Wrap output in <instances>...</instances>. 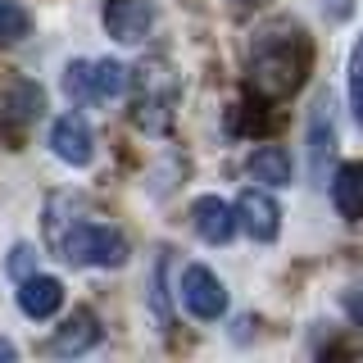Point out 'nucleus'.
<instances>
[{
    "label": "nucleus",
    "mask_w": 363,
    "mask_h": 363,
    "mask_svg": "<svg viewBox=\"0 0 363 363\" xmlns=\"http://www.w3.org/2000/svg\"><path fill=\"white\" fill-rule=\"evenodd\" d=\"M309 64H313V45L304 37V28L291 18H272L250 37L245 68H250L255 96H264V100L295 96L300 82L309 77Z\"/></svg>",
    "instance_id": "nucleus-1"
},
{
    "label": "nucleus",
    "mask_w": 363,
    "mask_h": 363,
    "mask_svg": "<svg viewBox=\"0 0 363 363\" xmlns=\"http://www.w3.org/2000/svg\"><path fill=\"white\" fill-rule=\"evenodd\" d=\"M236 5H255V0H236Z\"/></svg>",
    "instance_id": "nucleus-20"
},
{
    "label": "nucleus",
    "mask_w": 363,
    "mask_h": 363,
    "mask_svg": "<svg viewBox=\"0 0 363 363\" xmlns=\"http://www.w3.org/2000/svg\"><path fill=\"white\" fill-rule=\"evenodd\" d=\"M182 304H186V313H196V318H223L227 309V291H223V281L213 277L209 268H200V264H191L186 272H182Z\"/></svg>",
    "instance_id": "nucleus-5"
},
{
    "label": "nucleus",
    "mask_w": 363,
    "mask_h": 363,
    "mask_svg": "<svg viewBox=\"0 0 363 363\" xmlns=\"http://www.w3.org/2000/svg\"><path fill=\"white\" fill-rule=\"evenodd\" d=\"M155 23L150 0H105V32L113 41H141Z\"/></svg>",
    "instance_id": "nucleus-7"
},
{
    "label": "nucleus",
    "mask_w": 363,
    "mask_h": 363,
    "mask_svg": "<svg viewBox=\"0 0 363 363\" xmlns=\"http://www.w3.org/2000/svg\"><path fill=\"white\" fill-rule=\"evenodd\" d=\"M173 109H177V73L164 60H145L132 73V118L141 132H168L173 128Z\"/></svg>",
    "instance_id": "nucleus-3"
},
{
    "label": "nucleus",
    "mask_w": 363,
    "mask_h": 363,
    "mask_svg": "<svg viewBox=\"0 0 363 363\" xmlns=\"http://www.w3.org/2000/svg\"><path fill=\"white\" fill-rule=\"evenodd\" d=\"M50 150L64 159V164L82 168L91 164V155H96V136H91V128L82 123V113H64V118L50 123Z\"/></svg>",
    "instance_id": "nucleus-6"
},
{
    "label": "nucleus",
    "mask_w": 363,
    "mask_h": 363,
    "mask_svg": "<svg viewBox=\"0 0 363 363\" xmlns=\"http://www.w3.org/2000/svg\"><path fill=\"white\" fill-rule=\"evenodd\" d=\"M41 109H45V96H41L37 82H28V77H14V82L5 86V123L14 118L18 128H28L32 118H41Z\"/></svg>",
    "instance_id": "nucleus-13"
},
{
    "label": "nucleus",
    "mask_w": 363,
    "mask_h": 363,
    "mask_svg": "<svg viewBox=\"0 0 363 363\" xmlns=\"http://www.w3.org/2000/svg\"><path fill=\"white\" fill-rule=\"evenodd\" d=\"M91 345H100V318L91 309H77L60 332L50 336V354H86Z\"/></svg>",
    "instance_id": "nucleus-10"
},
{
    "label": "nucleus",
    "mask_w": 363,
    "mask_h": 363,
    "mask_svg": "<svg viewBox=\"0 0 363 363\" xmlns=\"http://www.w3.org/2000/svg\"><path fill=\"white\" fill-rule=\"evenodd\" d=\"M236 223H241L255 241H277L281 209H277V200H272V196H264V191H245V196L236 200Z\"/></svg>",
    "instance_id": "nucleus-8"
},
{
    "label": "nucleus",
    "mask_w": 363,
    "mask_h": 363,
    "mask_svg": "<svg viewBox=\"0 0 363 363\" xmlns=\"http://www.w3.org/2000/svg\"><path fill=\"white\" fill-rule=\"evenodd\" d=\"M18 304H23V313H28V318L45 323V318H55V313H60V304H64V281L60 277H23Z\"/></svg>",
    "instance_id": "nucleus-11"
},
{
    "label": "nucleus",
    "mask_w": 363,
    "mask_h": 363,
    "mask_svg": "<svg viewBox=\"0 0 363 363\" xmlns=\"http://www.w3.org/2000/svg\"><path fill=\"white\" fill-rule=\"evenodd\" d=\"M345 309H350V313H354V318H359V323H363V286L345 295Z\"/></svg>",
    "instance_id": "nucleus-19"
},
{
    "label": "nucleus",
    "mask_w": 363,
    "mask_h": 363,
    "mask_svg": "<svg viewBox=\"0 0 363 363\" xmlns=\"http://www.w3.org/2000/svg\"><path fill=\"white\" fill-rule=\"evenodd\" d=\"M332 204L340 218L363 223V164H340L332 173Z\"/></svg>",
    "instance_id": "nucleus-12"
},
{
    "label": "nucleus",
    "mask_w": 363,
    "mask_h": 363,
    "mask_svg": "<svg viewBox=\"0 0 363 363\" xmlns=\"http://www.w3.org/2000/svg\"><path fill=\"white\" fill-rule=\"evenodd\" d=\"M332 145H336V128H332V118H327V100H318V109H313V118H309V168H313L318 182L327 177Z\"/></svg>",
    "instance_id": "nucleus-14"
},
{
    "label": "nucleus",
    "mask_w": 363,
    "mask_h": 363,
    "mask_svg": "<svg viewBox=\"0 0 363 363\" xmlns=\"http://www.w3.org/2000/svg\"><path fill=\"white\" fill-rule=\"evenodd\" d=\"M350 109H354V118L363 123V41L354 45V55H350Z\"/></svg>",
    "instance_id": "nucleus-17"
},
{
    "label": "nucleus",
    "mask_w": 363,
    "mask_h": 363,
    "mask_svg": "<svg viewBox=\"0 0 363 363\" xmlns=\"http://www.w3.org/2000/svg\"><path fill=\"white\" fill-rule=\"evenodd\" d=\"M250 177L255 182H268V186H286L291 182V159L281 145H259L255 155H250Z\"/></svg>",
    "instance_id": "nucleus-15"
},
{
    "label": "nucleus",
    "mask_w": 363,
    "mask_h": 363,
    "mask_svg": "<svg viewBox=\"0 0 363 363\" xmlns=\"http://www.w3.org/2000/svg\"><path fill=\"white\" fill-rule=\"evenodd\" d=\"M45 232H50L55 250L77 268H118L128 264V236L109 223H96V218H82V209L73 218H64L60 200H50L45 209Z\"/></svg>",
    "instance_id": "nucleus-2"
},
{
    "label": "nucleus",
    "mask_w": 363,
    "mask_h": 363,
    "mask_svg": "<svg viewBox=\"0 0 363 363\" xmlns=\"http://www.w3.org/2000/svg\"><path fill=\"white\" fill-rule=\"evenodd\" d=\"M64 91L77 105H113L132 91V68L113 60H73L64 73Z\"/></svg>",
    "instance_id": "nucleus-4"
},
{
    "label": "nucleus",
    "mask_w": 363,
    "mask_h": 363,
    "mask_svg": "<svg viewBox=\"0 0 363 363\" xmlns=\"http://www.w3.org/2000/svg\"><path fill=\"white\" fill-rule=\"evenodd\" d=\"M28 268H32V245H18L14 259H9V272H14V277H28Z\"/></svg>",
    "instance_id": "nucleus-18"
},
{
    "label": "nucleus",
    "mask_w": 363,
    "mask_h": 363,
    "mask_svg": "<svg viewBox=\"0 0 363 363\" xmlns=\"http://www.w3.org/2000/svg\"><path fill=\"white\" fill-rule=\"evenodd\" d=\"M32 32V14L18 5V0H0V45L23 41Z\"/></svg>",
    "instance_id": "nucleus-16"
},
{
    "label": "nucleus",
    "mask_w": 363,
    "mask_h": 363,
    "mask_svg": "<svg viewBox=\"0 0 363 363\" xmlns=\"http://www.w3.org/2000/svg\"><path fill=\"white\" fill-rule=\"evenodd\" d=\"M191 223H196V232L204 236L209 245H227L236 236V209L218 196H200L196 204H191Z\"/></svg>",
    "instance_id": "nucleus-9"
}]
</instances>
